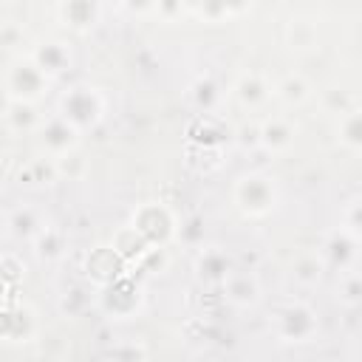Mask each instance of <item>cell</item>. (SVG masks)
I'll return each mask as SVG.
<instances>
[{"label": "cell", "mask_w": 362, "mask_h": 362, "mask_svg": "<svg viewBox=\"0 0 362 362\" xmlns=\"http://www.w3.org/2000/svg\"><path fill=\"white\" fill-rule=\"evenodd\" d=\"M272 334L283 345H308L320 334V311L303 297L283 300L272 314Z\"/></svg>", "instance_id": "cell-1"}, {"label": "cell", "mask_w": 362, "mask_h": 362, "mask_svg": "<svg viewBox=\"0 0 362 362\" xmlns=\"http://www.w3.org/2000/svg\"><path fill=\"white\" fill-rule=\"evenodd\" d=\"M232 204L243 218H266L280 204L277 181L263 170H249L232 184Z\"/></svg>", "instance_id": "cell-2"}, {"label": "cell", "mask_w": 362, "mask_h": 362, "mask_svg": "<svg viewBox=\"0 0 362 362\" xmlns=\"http://www.w3.org/2000/svg\"><path fill=\"white\" fill-rule=\"evenodd\" d=\"M57 113H59L68 124H74L79 133L96 130V127L105 122L107 99H105L102 88H96V85H90V82H76V85H71V88L59 96Z\"/></svg>", "instance_id": "cell-3"}, {"label": "cell", "mask_w": 362, "mask_h": 362, "mask_svg": "<svg viewBox=\"0 0 362 362\" xmlns=\"http://www.w3.org/2000/svg\"><path fill=\"white\" fill-rule=\"evenodd\" d=\"M93 303L107 320H133L144 308V288L130 274H122L113 283L102 286Z\"/></svg>", "instance_id": "cell-4"}, {"label": "cell", "mask_w": 362, "mask_h": 362, "mask_svg": "<svg viewBox=\"0 0 362 362\" xmlns=\"http://www.w3.org/2000/svg\"><path fill=\"white\" fill-rule=\"evenodd\" d=\"M0 85L6 88V93L11 96V102H23V105H37L45 93H48V88H51V79L28 59V54L25 57H17L8 68H6V74H3V79H0Z\"/></svg>", "instance_id": "cell-5"}, {"label": "cell", "mask_w": 362, "mask_h": 362, "mask_svg": "<svg viewBox=\"0 0 362 362\" xmlns=\"http://www.w3.org/2000/svg\"><path fill=\"white\" fill-rule=\"evenodd\" d=\"M130 226L147 240V246H161V249H167V243L181 232V223H178L175 212L161 201L141 204L130 215Z\"/></svg>", "instance_id": "cell-6"}, {"label": "cell", "mask_w": 362, "mask_h": 362, "mask_svg": "<svg viewBox=\"0 0 362 362\" xmlns=\"http://www.w3.org/2000/svg\"><path fill=\"white\" fill-rule=\"evenodd\" d=\"M79 141H82V133L68 124L59 113H51L42 119L40 130H37V144H40V153L51 161H59L71 153L79 150Z\"/></svg>", "instance_id": "cell-7"}, {"label": "cell", "mask_w": 362, "mask_h": 362, "mask_svg": "<svg viewBox=\"0 0 362 362\" xmlns=\"http://www.w3.org/2000/svg\"><path fill=\"white\" fill-rule=\"evenodd\" d=\"M255 141H257L266 153L283 156V153H288V150L294 147V141H297V122H294L291 116H286V113H272V116H266V119L257 122V127H255Z\"/></svg>", "instance_id": "cell-8"}, {"label": "cell", "mask_w": 362, "mask_h": 362, "mask_svg": "<svg viewBox=\"0 0 362 362\" xmlns=\"http://www.w3.org/2000/svg\"><path fill=\"white\" fill-rule=\"evenodd\" d=\"M37 337V311L28 303L0 305V342L20 345Z\"/></svg>", "instance_id": "cell-9"}, {"label": "cell", "mask_w": 362, "mask_h": 362, "mask_svg": "<svg viewBox=\"0 0 362 362\" xmlns=\"http://www.w3.org/2000/svg\"><path fill=\"white\" fill-rule=\"evenodd\" d=\"M235 269V260L232 255L223 249V246H201L198 255L192 257V272H195V280L204 283V286H223V280L232 274Z\"/></svg>", "instance_id": "cell-10"}, {"label": "cell", "mask_w": 362, "mask_h": 362, "mask_svg": "<svg viewBox=\"0 0 362 362\" xmlns=\"http://www.w3.org/2000/svg\"><path fill=\"white\" fill-rule=\"evenodd\" d=\"M232 99L243 107V110H263L274 93H272V79L260 71H243L235 76L232 88H229Z\"/></svg>", "instance_id": "cell-11"}, {"label": "cell", "mask_w": 362, "mask_h": 362, "mask_svg": "<svg viewBox=\"0 0 362 362\" xmlns=\"http://www.w3.org/2000/svg\"><path fill=\"white\" fill-rule=\"evenodd\" d=\"M320 257L325 263V269H339V272H348V269H356V257H359V238L334 226L325 240H322V249H320Z\"/></svg>", "instance_id": "cell-12"}, {"label": "cell", "mask_w": 362, "mask_h": 362, "mask_svg": "<svg viewBox=\"0 0 362 362\" xmlns=\"http://www.w3.org/2000/svg\"><path fill=\"white\" fill-rule=\"evenodd\" d=\"M85 274L93 280L96 288H102V286L113 283L116 277L127 274V260H124L110 243L93 246V249L85 255Z\"/></svg>", "instance_id": "cell-13"}, {"label": "cell", "mask_w": 362, "mask_h": 362, "mask_svg": "<svg viewBox=\"0 0 362 362\" xmlns=\"http://www.w3.org/2000/svg\"><path fill=\"white\" fill-rule=\"evenodd\" d=\"M28 59L54 82L57 76H62L71 62H74V51L65 40H40L37 45H31Z\"/></svg>", "instance_id": "cell-14"}, {"label": "cell", "mask_w": 362, "mask_h": 362, "mask_svg": "<svg viewBox=\"0 0 362 362\" xmlns=\"http://www.w3.org/2000/svg\"><path fill=\"white\" fill-rule=\"evenodd\" d=\"M223 294L235 308H255L263 300V283L252 269H232V274L223 280Z\"/></svg>", "instance_id": "cell-15"}, {"label": "cell", "mask_w": 362, "mask_h": 362, "mask_svg": "<svg viewBox=\"0 0 362 362\" xmlns=\"http://www.w3.org/2000/svg\"><path fill=\"white\" fill-rule=\"evenodd\" d=\"M51 221L45 218V212L37 206V204H17L6 212V232L14 238V240H25L31 243Z\"/></svg>", "instance_id": "cell-16"}, {"label": "cell", "mask_w": 362, "mask_h": 362, "mask_svg": "<svg viewBox=\"0 0 362 362\" xmlns=\"http://www.w3.org/2000/svg\"><path fill=\"white\" fill-rule=\"evenodd\" d=\"M54 14L57 20L71 28V31H90L96 23H102V14H105V6L102 3H93V0H62L54 6Z\"/></svg>", "instance_id": "cell-17"}, {"label": "cell", "mask_w": 362, "mask_h": 362, "mask_svg": "<svg viewBox=\"0 0 362 362\" xmlns=\"http://www.w3.org/2000/svg\"><path fill=\"white\" fill-rule=\"evenodd\" d=\"M272 93H274V99H280L286 107H300V105H305V102L314 96V85L308 82L305 74L288 71V74H283L280 79L272 82Z\"/></svg>", "instance_id": "cell-18"}, {"label": "cell", "mask_w": 362, "mask_h": 362, "mask_svg": "<svg viewBox=\"0 0 362 362\" xmlns=\"http://www.w3.org/2000/svg\"><path fill=\"white\" fill-rule=\"evenodd\" d=\"M34 257L40 263H59L68 255V232L57 223H48L34 240H31Z\"/></svg>", "instance_id": "cell-19"}, {"label": "cell", "mask_w": 362, "mask_h": 362, "mask_svg": "<svg viewBox=\"0 0 362 362\" xmlns=\"http://www.w3.org/2000/svg\"><path fill=\"white\" fill-rule=\"evenodd\" d=\"M337 141L354 156L362 150V110L356 105L337 116Z\"/></svg>", "instance_id": "cell-20"}, {"label": "cell", "mask_w": 362, "mask_h": 362, "mask_svg": "<svg viewBox=\"0 0 362 362\" xmlns=\"http://www.w3.org/2000/svg\"><path fill=\"white\" fill-rule=\"evenodd\" d=\"M288 51H314L317 48V23L308 17H291L283 28Z\"/></svg>", "instance_id": "cell-21"}, {"label": "cell", "mask_w": 362, "mask_h": 362, "mask_svg": "<svg viewBox=\"0 0 362 362\" xmlns=\"http://www.w3.org/2000/svg\"><path fill=\"white\" fill-rule=\"evenodd\" d=\"M322 272H325V263L320 257V252H303L291 260V280L303 288H311L322 280Z\"/></svg>", "instance_id": "cell-22"}, {"label": "cell", "mask_w": 362, "mask_h": 362, "mask_svg": "<svg viewBox=\"0 0 362 362\" xmlns=\"http://www.w3.org/2000/svg\"><path fill=\"white\" fill-rule=\"evenodd\" d=\"M189 99H192V105H195L198 110L212 113V110L221 105L223 90H221V85H218L212 76H198V79L189 85Z\"/></svg>", "instance_id": "cell-23"}, {"label": "cell", "mask_w": 362, "mask_h": 362, "mask_svg": "<svg viewBox=\"0 0 362 362\" xmlns=\"http://www.w3.org/2000/svg\"><path fill=\"white\" fill-rule=\"evenodd\" d=\"M42 113H37V105H23V102H14L11 110L6 113V124L14 130V133H37L40 124H42Z\"/></svg>", "instance_id": "cell-24"}, {"label": "cell", "mask_w": 362, "mask_h": 362, "mask_svg": "<svg viewBox=\"0 0 362 362\" xmlns=\"http://www.w3.org/2000/svg\"><path fill=\"white\" fill-rule=\"evenodd\" d=\"M337 300L345 308H356L362 303V280L356 269L339 272V283H337Z\"/></svg>", "instance_id": "cell-25"}, {"label": "cell", "mask_w": 362, "mask_h": 362, "mask_svg": "<svg viewBox=\"0 0 362 362\" xmlns=\"http://www.w3.org/2000/svg\"><path fill=\"white\" fill-rule=\"evenodd\" d=\"M20 178H25L28 184H54V181L59 178V175H57V161L40 156V158H34V161L20 173Z\"/></svg>", "instance_id": "cell-26"}, {"label": "cell", "mask_w": 362, "mask_h": 362, "mask_svg": "<svg viewBox=\"0 0 362 362\" xmlns=\"http://www.w3.org/2000/svg\"><path fill=\"white\" fill-rule=\"evenodd\" d=\"M339 229H345V232L362 238V201H359V195H354V198L342 206V212H339Z\"/></svg>", "instance_id": "cell-27"}, {"label": "cell", "mask_w": 362, "mask_h": 362, "mask_svg": "<svg viewBox=\"0 0 362 362\" xmlns=\"http://www.w3.org/2000/svg\"><path fill=\"white\" fill-rule=\"evenodd\" d=\"M25 277V263L20 260V255L8 252V255H0V283L8 288L14 283H20Z\"/></svg>", "instance_id": "cell-28"}, {"label": "cell", "mask_w": 362, "mask_h": 362, "mask_svg": "<svg viewBox=\"0 0 362 362\" xmlns=\"http://www.w3.org/2000/svg\"><path fill=\"white\" fill-rule=\"evenodd\" d=\"M110 362H144V345L124 342L110 354Z\"/></svg>", "instance_id": "cell-29"}, {"label": "cell", "mask_w": 362, "mask_h": 362, "mask_svg": "<svg viewBox=\"0 0 362 362\" xmlns=\"http://www.w3.org/2000/svg\"><path fill=\"white\" fill-rule=\"evenodd\" d=\"M189 11L201 17H229V14L246 11V6H189Z\"/></svg>", "instance_id": "cell-30"}, {"label": "cell", "mask_w": 362, "mask_h": 362, "mask_svg": "<svg viewBox=\"0 0 362 362\" xmlns=\"http://www.w3.org/2000/svg\"><path fill=\"white\" fill-rule=\"evenodd\" d=\"M20 40H23V31H20L17 25H3V28H0V42H3L6 48L17 45Z\"/></svg>", "instance_id": "cell-31"}, {"label": "cell", "mask_w": 362, "mask_h": 362, "mask_svg": "<svg viewBox=\"0 0 362 362\" xmlns=\"http://www.w3.org/2000/svg\"><path fill=\"white\" fill-rule=\"evenodd\" d=\"M11 105H14V102H11V96H8V93H6V88L0 85V119H6V113L11 110Z\"/></svg>", "instance_id": "cell-32"}]
</instances>
